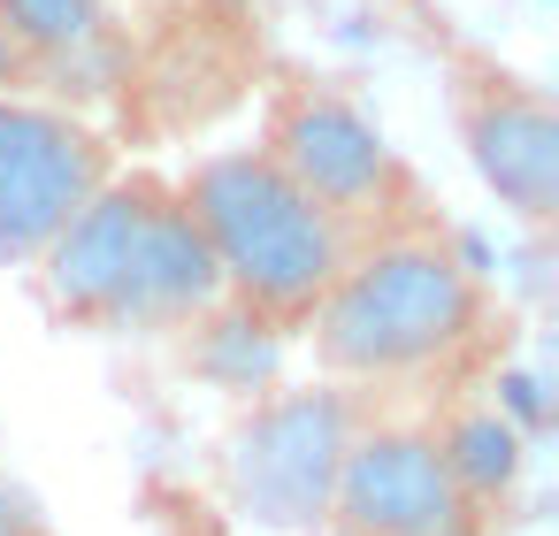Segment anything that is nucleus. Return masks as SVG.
I'll list each match as a JSON object with an SVG mask.
<instances>
[{"label": "nucleus", "mask_w": 559, "mask_h": 536, "mask_svg": "<svg viewBox=\"0 0 559 536\" xmlns=\"http://www.w3.org/2000/svg\"><path fill=\"white\" fill-rule=\"evenodd\" d=\"M299 337L314 345V368L330 383L444 406L498 383L513 322L460 230L437 215L360 246Z\"/></svg>", "instance_id": "nucleus-1"}, {"label": "nucleus", "mask_w": 559, "mask_h": 536, "mask_svg": "<svg viewBox=\"0 0 559 536\" xmlns=\"http://www.w3.org/2000/svg\"><path fill=\"white\" fill-rule=\"evenodd\" d=\"M177 192L215 253L223 299L246 322H261L269 337H299L314 322V307L330 299V284L345 276V261L360 253L345 238V223H330L261 146L200 154L177 177Z\"/></svg>", "instance_id": "nucleus-2"}, {"label": "nucleus", "mask_w": 559, "mask_h": 536, "mask_svg": "<svg viewBox=\"0 0 559 536\" xmlns=\"http://www.w3.org/2000/svg\"><path fill=\"white\" fill-rule=\"evenodd\" d=\"M330 223H345L353 246H376L391 230L437 223V200L421 184V169L383 139V123L314 70H276V85L261 93V139H253Z\"/></svg>", "instance_id": "nucleus-3"}, {"label": "nucleus", "mask_w": 559, "mask_h": 536, "mask_svg": "<svg viewBox=\"0 0 559 536\" xmlns=\"http://www.w3.org/2000/svg\"><path fill=\"white\" fill-rule=\"evenodd\" d=\"M376 421V391L360 383H284L269 398H253L238 414V429L223 437V483L230 505L253 528L276 536H322L345 444Z\"/></svg>", "instance_id": "nucleus-4"}, {"label": "nucleus", "mask_w": 559, "mask_h": 536, "mask_svg": "<svg viewBox=\"0 0 559 536\" xmlns=\"http://www.w3.org/2000/svg\"><path fill=\"white\" fill-rule=\"evenodd\" d=\"M429 47L444 62V108H452V139L467 154V169L483 177V192L521 215V223H551L559 215V108L536 78H521L513 62H498L490 47L460 39L444 16H429Z\"/></svg>", "instance_id": "nucleus-5"}, {"label": "nucleus", "mask_w": 559, "mask_h": 536, "mask_svg": "<svg viewBox=\"0 0 559 536\" xmlns=\"http://www.w3.org/2000/svg\"><path fill=\"white\" fill-rule=\"evenodd\" d=\"M108 177L116 139L85 108L0 93V269H32Z\"/></svg>", "instance_id": "nucleus-6"}, {"label": "nucleus", "mask_w": 559, "mask_h": 536, "mask_svg": "<svg viewBox=\"0 0 559 536\" xmlns=\"http://www.w3.org/2000/svg\"><path fill=\"white\" fill-rule=\"evenodd\" d=\"M169 192H177V177H162V169H116L55 230V246L32 261L55 322H70V330H131L139 322V269H146V238H154Z\"/></svg>", "instance_id": "nucleus-7"}, {"label": "nucleus", "mask_w": 559, "mask_h": 536, "mask_svg": "<svg viewBox=\"0 0 559 536\" xmlns=\"http://www.w3.org/2000/svg\"><path fill=\"white\" fill-rule=\"evenodd\" d=\"M498 521L452 483L421 414H376L337 467L322 536H490Z\"/></svg>", "instance_id": "nucleus-8"}, {"label": "nucleus", "mask_w": 559, "mask_h": 536, "mask_svg": "<svg viewBox=\"0 0 559 536\" xmlns=\"http://www.w3.org/2000/svg\"><path fill=\"white\" fill-rule=\"evenodd\" d=\"M0 32L32 62L39 93L108 100L131 78V24L116 0H0Z\"/></svg>", "instance_id": "nucleus-9"}, {"label": "nucleus", "mask_w": 559, "mask_h": 536, "mask_svg": "<svg viewBox=\"0 0 559 536\" xmlns=\"http://www.w3.org/2000/svg\"><path fill=\"white\" fill-rule=\"evenodd\" d=\"M421 421H429V437H437L452 483L498 521V513L513 505V490H521V467H528V437L513 429L506 398H483V391H475V398H444V406H429Z\"/></svg>", "instance_id": "nucleus-10"}, {"label": "nucleus", "mask_w": 559, "mask_h": 536, "mask_svg": "<svg viewBox=\"0 0 559 536\" xmlns=\"http://www.w3.org/2000/svg\"><path fill=\"white\" fill-rule=\"evenodd\" d=\"M0 536H62V528L47 521V505H39L24 483L0 475Z\"/></svg>", "instance_id": "nucleus-11"}, {"label": "nucleus", "mask_w": 559, "mask_h": 536, "mask_svg": "<svg viewBox=\"0 0 559 536\" xmlns=\"http://www.w3.org/2000/svg\"><path fill=\"white\" fill-rule=\"evenodd\" d=\"M0 93H39V78H32V62L16 55L9 32H0Z\"/></svg>", "instance_id": "nucleus-12"}]
</instances>
